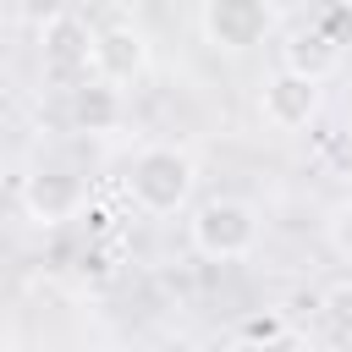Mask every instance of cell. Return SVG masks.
I'll return each mask as SVG.
<instances>
[{
	"instance_id": "cell-11",
	"label": "cell",
	"mask_w": 352,
	"mask_h": 352,
	"mask_svg": "<svg viewBox=\"0 0 352 352\" xmlns=\"http://www.w3.org/2000/svg\"><path fill=\"white\" fill-rule=\"evenodd\" d=\"M286 336V319L280 314H248L242 319V341H253V346H275Z\"/></svg>"
},
{
	"instance_id": "cell-3",
	"label": "cell",
	"mask_w": 352,
	"mask_h": 352,
	"mask_svg": "<svg viewBox=\"0 0 352 352\" xmlns=\"http://www.w3.org/2000/svg\"><path fill=\"white\" fill-rule=\"evenodd\" d=\"M88 198H94V187L72 165H33L22 176V187H16V209L38 231H60V226L82 220L88 214Z\"/></svg>"
},
{
	"instance_id": "cell-5",
	"label": "cell",
	"mask_w": 352,
	"mask_h": 352,
	"mask_svg": "<svg viewBox=\"0 0 352 352\" xmlns=\"http://www.w3.org/2000/svg\"><path fill=\"white\" fill-rule=\"evenodd\" d=\"M38 72L60 94H72L94 77V28L77 11H60L38 28Z\"/></svg>"
},
{
	"instance_id": "cell-4",
	"label": "cell",
	"mask_w": 352,
	"mask_h": 352,
	"mask_svg": "<svg viewBox=\"0 0 352 352\" xmlns=\"http://www.w3.org/2000/svg\"><path fill=\"white\" fill-rule=\"evenodd\" d=\"M280 28L275 0H198V33L214 55H248Z\"/></svg>"
},
{
	"instance_id": "cell-7",
	"label": "cell",
	"mask_w": 352,
	"mask_h": 352,
	"mask_svg": "<svg viewBox=\"0 0 352 352\" xmlns=\"http://www.w3.org/2000/svg\"><path fill=\"white\" fill-rule=\"evenodd\" d=\"M143 72H148V38H143V28L138 22H121V16L116 22H99L94 28V77L126 94Z\"/></svg>"
},
{
	"instance_id": "cell-6",
	"label": "cell",
	"mask_w": 352,
	"mask_h": 352,
	"mask_svg": "<svg viewBox=\"0 0 352 352\" xmlns=\"http://www.w3.org/2000/svg\"><path fill=\"white\" fill-rule=\"evenodd\" d=\"M258 121L270 126V132H308L314 121H319V110H324V82H314V77H302V72H286V66H275L264 82H258Z\"/></svg>"
},
{
	"instance_id": "cell-15",
	"label": "cell",
	"mask_w": 352,
	"mask_h": 352,
	"mask_svg": "<svg viewBox=\"0 0 352 352\" xmlns=\"http://www.w3.org/2000/svg\"><path fill=\"white\" fill-rule=\"evenodd\" d=\"M148 352H204V346H198L192 336H165V341H154Z\"/></svg>"
},
{
	"instance_id": "cell-12",
	"label": "cell",
	"mask_w": 352,
	"mask_h": 352,
	"mask_svg": "<svg viewBox=\"0 0 352 352\" xmlns=\"http://www.w3.org/2000/svg\"><path fill=\"white\" fill-rule=\"evenodd\" d=\"M324 165L336 176H352V132H330L324 138Z\"/></svg>"
},
{
	"instance_id": "cell-9",
	"label": "cell",
	"mask_w": 352,
	"mask_h": 352,
	"mask_svg": "<svg viewBox=\"0 0 352 352\" xmlns=\"http://www.w3.org/2000/svg\"><path fill=\"white\" fill-rule=\"evenodd\" d=\"M280 66H286V72H302V77H314V82H324V77L341 66V44H336L319 22L292 28L286 44H280Z\"/></svg>"
},
{
	"instance_id": "cell-1",
	"label": "cell",
	"mask_w": 352,
	"mask_h": 352,
	"mask_svg": "<svg viewBox=\"0 0 352 352\" xmlns=\"http://www.w3.org/2000/svg\"><path fill=\"white\" fill-rule=\"evenodd\" d=\"M126 198L138 214L148 220H170V214H187L192 198H198V160L182 148V143H143L121 176Z\"/></svg>"
},
{
	"instance_id": "cell-2",
	"label": "cell",
	"mask_w": 352,
	"mask_h": 352,
	"mask_svg": "<svg viewBox=\"0 0 352 352\" xmlns=\"http://www.w3.org/2000/svg\"><path fill=\"white\" fill-rule=\"evenodd\" d=\"M258 242H264V220L248 198L214 192L187 209V248L209 264H242L258 253Z\"/></svg>"
},
{
	"instance_id": "cell-16",
	"label": "cell",
	"mask_w": 352,
	"mask_h": 352,
	"mask_svg": "<svg viewBox=\"0 0 352 352\" xmlns=\"http://www.w3.org/2000/svg\"><path fill=\"white\" fill-rule=\"evenodd\" d=\"M336 352H352V346H336Z\"/></svg>"
},
{
	"instance_id": "cell-10",
	"label": "cell",
	"mask_w": 352,
	"mask_h": 352,
	"mask_svg": "<svg viewBox=\"0 0 352 352\" xmlns=\"http://www.w3.org/2000/svg\"><path fill=\"white\" fill-rule=\"evenodd\" d=\"M324 242H330V253H336V258H346V264H352V198H341V204L324 214Z\"/></svg>"
},
{
	"instance_id": "cell-14",
	"label": "cell",
	"mask_w": 352,
	"mask_h": 352,
	"mask_svg": "<svg viewBox=\"0 0 352 352\" xmlns=\"http://www.w3.org/2000/svg\"><path fill=\"white\" fill-rule=\"evenodd\" d=\"M330 314L336 319H352V286H330Z\"/></svg>"
},
{
	"instance_id": "cell-8",
	"label": "cell",
	"mask_w": 352,
	"mask_h": 352,
	"mask_svg": "<svg viewBox=\"0 0 352 352\" xmlns=\"http://www.w3.org/2000/svg\"><path fill=\"white\" fill-rule=\"evenodd\" d=\"M66 116H72V126L88 132V138L121 132V121H126V94L110 88V82H99V77H88L82 88L66 94Z\"/></svg>"
},
{
	"instance_id": "cell-13",
	"label": "cell",
	"mask_w": 352,
	"mask_h": 352,
	"mask_svg": "<svg viewBox=\"0 0 352 352\" xmlns=\"http://www.w3.org/2000/svg\"><path fill=\"white\" fill-rule=\"evenodd\" d=\"M22 11H28V16H33V22H38V28H44V22H50V16H60V11H72V6H66V0H28V6H22Z\"/></svg>"
}]
</instances>
